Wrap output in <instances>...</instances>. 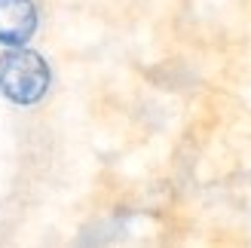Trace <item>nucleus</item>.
Returning <instances> with one entry per match:
<instances>
[{
	"label": "nucleus",
	"instance_id": "f257e3e1",
	"mask_svg": "<svg viewBox=\"0 0 251 248\" xmlns=\"http://www.w3.org/2000/svg\"><path fill=\"white\" fill-rule=\"evenodd\" d=\"M49 86H52V71L46 58L25 46H6L0 55V95L12 104L31 107L43 101Z\"/></svg>",
	"mask_w": 251,
	"mask_h": 248
},
{
	"label": "nucleus",
	"instance_id": "f03ea898",
	"mask_svg": "<svg viewBox=\"0 0 251 248\" xmlns=\"http://www.w3.org/2000/svg\"><path fill=\"white\" fill-rule=\"evenodd\" d=\"M37 22L40 16L34 0H0V46H28Z\"/></svg>",
	"mask_w": 251,
	"mask_h": 248
}]
</instances>
